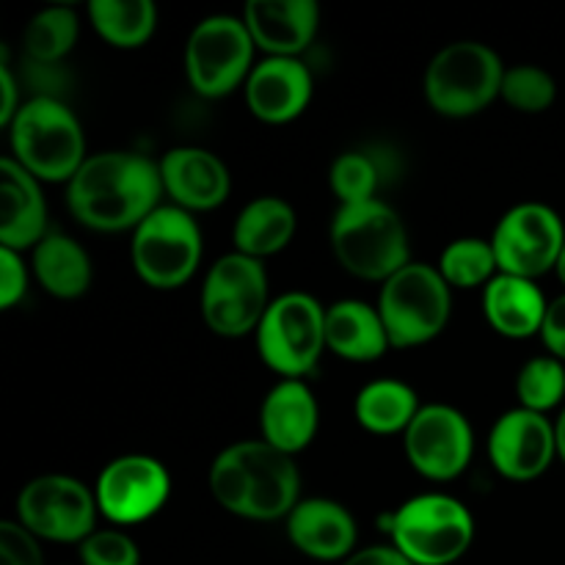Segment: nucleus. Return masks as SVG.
<instances>
[{"mask_svg":"<svg viewBox=\"0 0 565 565\" xmlns=\"http://www.w3.org/2000/svg\"><path fill=\"white\" fill-rule=\"evenodd\" d=\"M163 182L152 158L127 149L88 154L66 185L72 218L94 232H136L163 204Z\"/></svg>","mask_w":565,"mask_h":565,"instance_id":"1","label":"nucleus"},{"mask_svg":"<svg viewBox=\"0 0 565 565\" xmlns=\"http://www.w3.org/2000/svg\"><path fill=\"white\" fill-rule=\"evenodd\" d=\"M207 486L226 513L248 522H279L301 502L296 458L263 439L224 447L210 463Z\"/></svg>","mask_w":565,"mask_h":565,"instance_id":"2","label":"nucleus"},{"mask_svg":"<svg viewBox=\"0 0 565 565\" xmlns=\"http://www.w3.org/2000/svg\"><path fill=\"white\" fill-rule=\"evenodd\" d=\"M9 130V158L39 182H66L86 163V136L75 110L53 94L25 99Z\"/></svg>","mask_w":565,"mask_h":565,"instance_id":"3","label":"nucleus"},{"mask_svg":"<svg viewBox=\"0 0 565 565\" xmlns=\"http://www.w3.org/2000/svg\"><path fill=\"white\" fill-rule=\"evenodd\" d=\"M329 241L342 270L362 281L384 285L397 270L414 263L406 224L384 199L340 204L331 218Z\"/></svg>","mask_w":565,"mask_h":565,"instance_id":"4","label":"nucleus"},{"mask_svg":"<svg viewBox=\"0 0 565 565\" xmlns=\"http://www.w3.org/2000/svg\"><path fill=\"white\" fill-rule=\"evenodd\" d=\"M386 533L412 565H452L472 550L475 516L458 497L428 491L395 508Z\"/></svg>","mask_w":565,"mask_h":565,"instance_id":"5","label":"nucleus"},{"mask_svg":"<svg viewBox=\"0 0 565 565\" xmlns=\"http://www.w3.org/2000/svg\"><path fill=\"white\" fill-rule=\"evenodd\" d=\"M508 66L491 44L461 39L441 47L425 70V99L447 119H467L489 108L502 92Z\"/></svg>","mask_w":565,"mask_h":565,"instance_id":"6","label":"nucleus"},{"mask_svg":"<svg viewBox=\"0 0 565 565\" xmlns=\"http://www.w3.org/2000/svg\"><path fill=\"white\" fill-rule=\"evenodd\" d=\"M379 312L392 348L408 351L434 342L452 315V287L430 263H408L381 285Z\"/></svg>","mask_w":565,"mask_h":565,"instance_id":"7","label":"nucleus"},{"mask_svg":"<svg viewBox=\"0 0 565 565\" xmlns=\"http://www.w3.org/2000/svg\"><path fill=\"white\" fill-rule=\"evenodd\" d=\"M270 281L265 263L230 252L207 268L199 292L202 320L221 340L257 334L270 307Z\"/></svg>","mask_w":565,"mask_h":565,"instance_id":"8","label":"nucleus"},{"mask_svg":"<svg viewBox=\"0 0 565 565\" xmlns=\"http://www.w3.org/2000/svg\"><path fill=\"white\" fill-rule=\"evenodd\" d=\"M204 237L196 215L174 204H160L136 232L130 257L138 279L152 290H177L196 276Z\"/></svg>","mask_w":565,"mask_h":565,"instance_id":"9","label":"nucleus"},{"mask_svg":"<svg viewBox=\"0 0 565 565\" xmlns=\"http://www.w3.org/2000/svg\"><path fill=\"white\" fill-rule=\"evenodd\" d=\"M257 353L281 379H303L318 367L326 348V307L301 290L274 298L259 323Z\"/></svg>","mask_w":565,"mask_h":565,"instance_id":"10","label":"nucleus"},{"mask_svg":"<svg viewBox=\"0 0 565 565\" xmlns=\"http://www.w3.org/2000/svg\"><path fill=\"white\" fill-rule=\"evenodd\" d=\"M254 44L243 17L210 14L193 25L185 42V75L199 97L221 99L246 86L254 70Z\"/></svg>","mask_w":565,"mask_h":565,"instance_id":"11","label":"nucleus"},{"mask_svg":"<svg viewBox=\"0 0 565 565\" xmlns=\"http://www.w3.org/2000/svg\"><path fill=\"white\" fill-rule=\"evenodd\" d=\"M97 497L72 475H39L17 494V522L47 544H77L97 533Z\"/></svg>","mask_w":565,"mask_h":565,"instance_id":"12","label":"nucleus"},{"mask_svg":"<svg viewBox=\"0 0 565 565\" xmlns=\"http://www.w3.org/2000/svg\"><path fill=\"white\" fill-rule=\"evenodd\" d=\"M500 274L539 281L557 270L565 246V224L555 207L544 202L513 204L491 232Z\"/></svg>","mask_w":565,"mask_h":565,"instance_id":"13","label":"nucleus"},{"mask_svg":"<svg viewBox=\"0 0 565 565\" xmlns=\"http://www.w3.org/2000/svg\"><path fill=\"white\" fill-rule=\"evenodd\" d=\"M406 461L434 483L461 478L475 456V428L467 414L447 403H425L403 434Z\"/></svg>","mask_w":565,"mask_h":565,"instance_id":"14","label":"nucleus"},{"mask_svg":"<svg viewBox=\"0 0 565 565\" xmlns=\"http://www.w3.org/2000/svg\"><path fill=\"white\" fill-rule=\"evenodd\" d=\"M99 516L114 527H136L163 511L171 497V475L163 461L127 452L103 467L94 483Z\"/></svg>","mask_w":565,"mask_h":565,"instance_id":"15","label":"nucleus"},{"mask_svg":"<svg viewBox=\"0 0 565 565\" xmlns=\"http://www.w3.org/2000/svg\"><path fill=\"white\" fill-rule=\"evenodd\" d=\"M489 461L513 483L539 480L557 461L555 423L546 414L511 408L491 425Z\"/></svg>","mask_w":565,"mask_h":565,"instance_id":"16","label":"nucleus"},{"mask_svg":"<svg viewBox=\"0 0 565 565\" xmlns=\"http://www.w3.org/2000/svg\"><path fill=\"white\" fill-rule=\"evenodd\" d=\"M158 169L166 196L188 213H210L230 199V169L210 149L174 147L158 160Z\"/></svg>","mask_w":565,"mask_h":565,"instance_id":"17","label":"nucleus"},{"mask_svg":"<svg viewBox=\"0 0 565 565\" xmlns=\"http://www.w3.org/2000/svg\"><path fill=\"white\" fill-rule=\"evenodd\" d=\"M315 77L303 58H274L265 55L248 75L243 94L246 105L265 125H287L298 119L312 103Z\"/></svg>","mask_w":565,"mask_h":565,"instance_id":"18","label":"nucleus"},{"mask_svg":"<svg viewBox=\"0 0 565 565\" xmlns=\"http://www.w3.org/2000/svg\"><path fill=\"white\" fill-rule=\"evenodd\" d=\"M287 539L303 557L318 563H337L356 552L359 524L342 502L329 497H309L285 519Z\"/></svg>","mask_w":565,"mask_h":565,"instance_id":"19","label":"nucleus"},{"mask_svg":"<svg viewBox=\"0 0 565 565\" xmlns=\"http://www.w3.org/2000/svg\"><path fill=\"white\" fill-rule=\"evenodd\" d=\"M243 22L265 55L301 58L320 31V6L315 0H252Z\"/></svg>","mask_w":565,"mask_h":565,"instance_id":"20","label":"nucleus"},{"mask_svg":"<svg viewBox=\"0 0 565 565\" xmlns=\"http://www.w3.org/2000/svg\"><path fill=\"white\" fill-rule=\"evenodd\" d=\"M320 428V406L303 379H281L268 390L259 406L263 441L296 458L315 441Z\"/></svg>","mask_w":565,"mask_h":565,"instance_id":"21","label":"nucleus"},{"mask_svg":"<svg viewBox=\"0 0 565 565\" xmlns=\"http://www.w3.org/2000/svg\"><path fill=\"white\" fill-rule=\"evenodd\" d=\"M42 182L6 154L0 160V248L33 252L47 237Z\"/></svg>","mask_w":565,"mask_h":565,"instance_id":"22","label":"nucleus"},{"mask_svg":"<svg viewBox=\"0 0 565 565\" xmlns=\"http://www.w3.org/2000/svg\"><path fill=\"white\" fill-rule=\"evenodd\" d=\"M550 298L539 281L522 276L497 274L483 287V315L491 329L505 340H530L541 337Z\"/></svg>","mask_w":565,"mask_h":565,"instance_id":"23","label":"nucleus"},{"mask_svg":"<svg viewBox=\"0 0 565 565\" xmlns=\"http://www.w3.org/2000/svg\"><path fill=\"white\" fill-rule=\"evenodd\" d=\"M326 348L342 362H379L392 348L379 307L359 298H342L326 307Z\"/></svg>","mask_w":565,"mask_h":565,"instance_id":"24","label":"nucleus"},{"mask_svg":"<svg viewBox=\"0 0 565 565\" xmlns=\"http://www.w3.org/2000/svg\"><path fill=\"white\" fill-rule=\"evenodd\" d=\"M298 215L281 196H257L237 213L232 226V252L265 263L274 254L285 252L296 237Z\"/></svg>","mask_w":565,"mask_h":565,"instance_id":"25","label":"nucleus"},{"mask_svg":"<svg viewBox=\"0 0 565 565\" xmlns=\"http://www.w3.org/2000/svg\"><path fill=\"white\" fill-rule=\"evenodd\" d=\"M31 274L44 292L61 301H75L92 290L94 265L75 237L50 232L31 252Z\"/></svg>","mask_w":565,"mask_h":565,"instance_id":"26","label":"nucleus"},{"mask_svg":"<svg viewBox=\"0 0 565 565\" xmlns=\"http://www.w3.org/2000/svg\"><path fill=\"white\" fill-rule=\"evenodd\" d=\"M423 408L414 386L397 379H375L359 390L353 401L356 423L373 436L406 434L417 412Z\"/></svg>","mask_w":565,"mask_h":565,"instance_id":"27","label":"nucleus"},{"mask_svg":"<svg viewBox=\"0 0 565 565\" xmlns=\"http://www.w3.org/2000/svg\"><path fill=\"white\" fill-rule=\"evenodd\" d=\"M88 20L105 44L136 50L158 31V6L152 0H92Z\"/></svg>","mask_w":565,"mask_h":565,"instance_id":"28","label":"nucleus"},{"mask_svg":"<svg viewBox=\"0 0 565 565\" xmlns=\"http://www.w3.org/2000/svg\"><path fill=\"white\" fill-rule=\"evenodd\" d=\"M81 20L70 6H47L28 20L22 31V50L36 66H55L75 50Z\"/></svg>","mask_w":565,"mask_h":565,"instance_id":"29","label":"nucleus"},{"mask_svg":"<svg viewBox=\"0 0 565 565\" xmlns=\"http://www.w3.org/2000/svg\"><path fill=\"white\" fill-rule=\"evenodd\" d=\"M436 268H439V274L445 276L452 290L486 287L500 274L494 246H491L489 237H458V241H450L441 248Z\"/></svg>","mask_w":565,"mask_h":565,"instance_id":"30","label":"nucleus"},{"mask_svg":"<svg viewBox=\"0 0 565 565\" xmlns=\"http://www.w3.org/2000/svg\"><path fill=\"white\" fill-rule=\"evenodd\" d=\"M386 169L379 149H351L337 154L329 169V188L340 204H362L379 199Z\"/></svg>","mask_w":565,"mask_h":565,"instance_id":"31","label":"nucleus"},{"mask_svg":"<svg viewBox=\"0 0 565 565\" xmlns=\"http://www.w3.org/2000/svg\"><path fill=\"white\" fill-rule=\"evenodd\" d=\"M516 397L522 408L550 417L565 401V362L550 353L527 359L516 375Z\"/></svg>","mask_w":565,"mask_h":565,"instance_id":"32","label":"nucleus"},{"mask_svg":"<svg viewBox=\"0 0 565 565\" xmlns=\"http://www.w3.org/2000/svg\"><path fill=\"white\" fill-rule=\"evenodd\" d=\"M500 99L519 114H544L557 99V81L539 64H513L502 77Z\"/></svg>","mask_w":565,"mask_h":565,"instance_id":"33","label":"nucleus"},{"mask_svg":"<svg viewBox=\"0 0 565 565\" xmlns=\"http://www.w3.org/2000/svg\"><path fill=\"white\" fill-rule=\"evenodd\" d=\"M81 565H141L136 539L121 527L97 530L77 546Z\"/></svg>","mask_w":565,"mask_h":565,"instance_id":"34","label":"nucleus"},{"mask_svg":"<svg viewBox=\"0 0 565 565\" xmlns=\"http://www.w3.org/2000/svg\"><path fill=\"white\" fill-rule=\"evenodd\" d=\"M0 565H47L42 541L17 519L0 522Z\"/></svg>","mask_w":565,"mask_h":565,"instance_id":"35","label":"nucleus"},{"mask_svg":"<svg viewBox=\"0 0 565 565\" xmlns=\"http://www.w3.org/2000/svg\"><path fill=\"white\" fill-rule=\"evenodd\" d=\"M31 265L14 248H0V309H11L25 298L31 285Z\"/></svg>","mask_w":565,"mask_h":565,"instance_id":"36","label":"nucleus"},{"mask_svg":"<svg viewBox=\"0 0 565 565\" xmlns=\"http://www.w3.org/2000/svg\"><path fill=\"white\" fill-rule=\"evenodd\" d=\"M541 342H544L550 356L565 362V290L550 301L544 329H541Z\"/></svg>","mask_w":565,"mask_h":565,"instance_id":"37","label":"nucleus"},{"mask_svg":"<svg viewBox=\"0 0 565 565\" xmlns=\"http://www.w3.org/2000/svg\"><path fill=\"white\" fill-rule=\"evenodd\" d=\"M20 108H22V99H20V92H17V77L14 72H11L9 53L3 50V58H0V125L9 127Z\"/></svg>","mask_w":565,"mask_h":565,"instance_id":"38","label":"nucleus"},{"mask_svg":"<svg viewBox=\"0 0 565 565\" xmlns=\"http://www.w3.org/2000/svg\"><path fill=\"white\" fill-rule=\"evenodd\" d=\"M340 565H412V563H408L392 544H379V546H364V550H356Z\"/></svg>","mask_w":565,"mask_h":565,"instance_id":"39","label":"nucleus"},{"mask_svg":"<svg viewBox=\"0 0 565 565\" xmlns=\"http://www.w3.org/2000/svg\"><path fill=\"white\" fill-rule=\"evenodd\" d=\"M555 434H557V461L565 463V406L561 417L555 419Z\"/></svg>","mask_w":565,"mask_h":565,"instance_id":"40","label":"nucleus"},{"mask_svg":"<svg viewBox=\"0 0 565 565\" xmlns=\"http://www.w3.org/2000/svg\"><path fill=\"white\" fill-rule=\"evenodd\" d=\"M557 279H561V285L565 287V246H563V254H561V263H557Z\"/></svg>","mask_w":565,"mask_h":565,"instance_id":"41","label":"nucleus"}]
</instances>
